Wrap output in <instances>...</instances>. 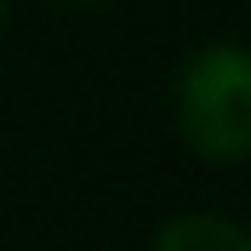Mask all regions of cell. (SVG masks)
I'll list each match as a JSON object with an SVG mask.
<instances>
[{"label": "cell", "instance_id": "2", "mask_svg": "<svg viewBox=\"0 0 251 251\" xmlns=\"http://www.w3.org/2000/svg\"><path fill=\"white\" fill-rule=\"evenodd\" d=\"M154 251H251V228L211 217V211H188L154 234Z\"/></svg>", "mask_w": 251, "mask_h": 251}, {"label": "cell", "instance_id": "1", "mask_svg": "<svg viewBox=\"0 0 251 251\" xmlns=\"http://www.w3.org/2000/svg\"><path fill=\"white\" fill-rule=\"evenodd\" d=\"M177 131L200 160H251V51L234 40L194 51L177 75Z\"/></svg>", "mask_w": 251, "mask_h": 251}, {"label": "cell", "instance_id": "3", "mask_svg": "<svg viewBox=\"0 0 251 251\" xmlns=\"http://www.w3.org/2000/svg\"><path fill=\"white\" fill-rule=\"evenodd\" d=\"M0 29H6V0H0Z\"/></svg>", "mask_w": 251, "mask_h": 251}]
</instances>
